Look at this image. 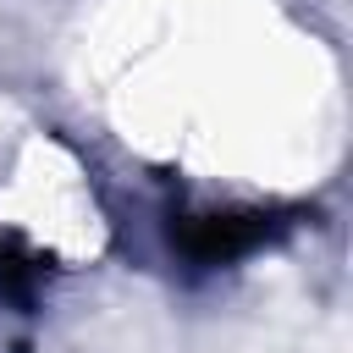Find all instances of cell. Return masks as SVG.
<instances>
[{"instance_id":"cell-2","label":"cell","mask_w":353,"mask_h":353,"mask_svg":"<svg viewBox=\"0 0 353 353\" xmlns=\"http://www.w3.org/2000/svg\"><path fill=\"white\" fill-rule=\"evenodd\" d=\"M33 276H39V259H28L22 248H11V243H6V248H0V287L22 292V287H28Z\"/></svg>"},{"instance_id":"cell-1","label":"cell","mask_w":353,"mask_h":353,"mask_svg":"<svg viewBox=\"0 0 353 353\" xmlns=\"http://www.w3.org/2000/svg\"><path fill=\"white\" fill-rule=\"evenodd\" d=\"M270 232H276V221L265 210H215V215H188L171 237H176V248L188 259L221 265V259H237V254L259 248Z\"/></svg>"}]
</instances>
